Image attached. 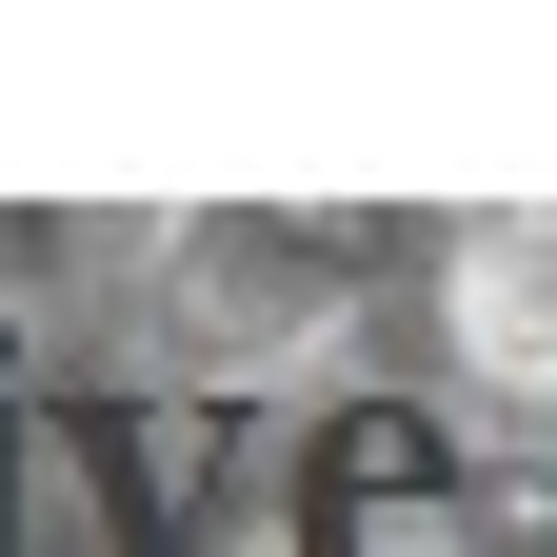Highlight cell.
I'll list each match as a JSON object with an SVG mask.
<instances>
[{"instance_id":"cell-1","label":"cell","mask_w":557,"mask_h":557,"mask_svg":"<svg viewBox=\"0 0 557 557\" xmlns=\"http://www.w3.org/2000/svg\"><path fill=\"white\" fill-rule=\"evenodd\" d=\"M458 319H478V359L498 379H557V220H498L458 259Z\"/></svg>"}]
</instances>
